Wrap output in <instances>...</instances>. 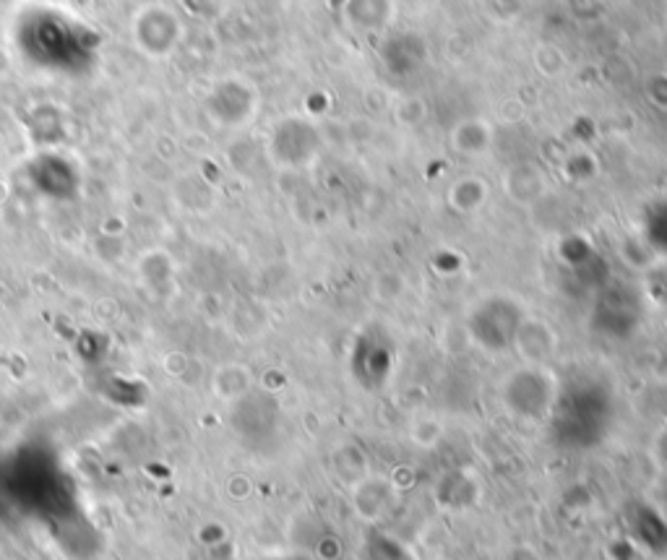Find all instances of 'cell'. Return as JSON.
<instances>
[{"mask_svg": "<svg viewBox=\"0 0 667 560\" xmlns=\"http://www.w3.org/2000/svg\"><path fill=\"white\" fill-rule=\"evenodd\" d=\"M16 42L32 66L71 76L89 71L102 47L100 32H94L89 24L47 8L29 11L19 21Z\"/></svg>", "mask_w": 667, "mask_h": 560, "instance_id": "obj_1", "label": "cell"}, {"mask_svg": "<svg viewBox=\"0 0 667 560\" xmlns=\"http://www.w3.org/2000/svg\"><path fill=\"white\" fill-rule=\"evenodd\" d=\"M451 144L459 154H467V157H483L490 152L493 146V126L485 123L480 118L462 120L459 126L451 133Z\"/></svg>", "mask_w": 667, "mask_h": 560, "instance_id": "obj_2", "label": "cell"}, {"mask_svg": "<svg viewBox=\"0 0 667 560\" xmlns=\"http://www.w3.org/2000/svg\"><path fill=\"white\" fill-rule=\"evenodd\" d=\"M506 193L516 204H535L545 193V178L537 167L519 165L506 172Z\"/></svg>", "mask_w": 667, "mask_h": 560, "instance_id": "obj_3", "label": "cell"}, {"mask_svg": "<svg viewBox=\"0 0 667 560\" xmlns=\"http://www.w3.org/2000/svg\"><path fill=\"white\" fill-rule=\"evenodd\" d=\"M488 201V188L480 178H462L449 191V204L462 214H475Z\"/></svg>", "mask_w": 667, "mask_h": 560, "instance_id": "obj_4", "label": "cell"}, {"mask_svg": "<svg viewBox=\"0 0 667 560\" xmlns=\"http://www.w3.org/2000/svg\"><path fill=\"white\" fill-rule=\"evenodd\" d=\"M251 389V376L245 365H222L214 376V394L222 399H238Z\"/></svg>", "mask_w": 667, "mask_h": 560, "instance_id": "obj_5", "label": "cell"}, {"mask_svg": "<svg viewBox=\"0 0 667 560\" xmlns=\"http://www.w3.org/2000/svg\"><path fill=\"white\" fill-rule=\"evenodd\" d=\"M535 66L542 76H561L566 71V55L550 42H542L535 50Z\"/></svg>", "mask_w": 667, "mask_h": 560, "instance_id": "obj_6", "label": "cell"}]
</instances>
